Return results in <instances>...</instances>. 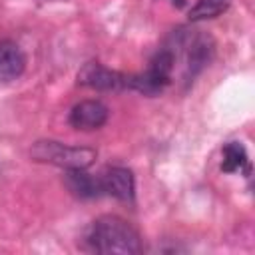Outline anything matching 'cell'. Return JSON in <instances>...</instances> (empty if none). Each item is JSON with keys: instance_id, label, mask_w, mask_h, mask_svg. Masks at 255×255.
Masks as SVG:
<instances>
[{"instance_id": "obj_4", "label": "cell", "mask_w": 255, "mask_h": 255, "mask_svg": "<svg viewBox=\"0 0 255 255\" xmlns=\"http://www.w3.org/2000/svg\"><path fill=\"white\" fill-rule=\"evenodd\" d=\"M173 38L177 40V44L181 48H185V82H191L211 60L213 54V44L209 40V36L203 34H191L185 30H177L173 34Z\"/></svg>"}, {"instance_id": "obj_5", "label": "cell", "mask_w": 255, "mask_h": 255, "mask_svg": "<svg viewBox=\"0 0 255 255\" xmlns=\"http://www.w3.org/2000/svg\"><path fill=\"white\" fill-rule=\"evenodd\" d=\"M78 84L92 90H100V92L128 90V74L110 70L100 62H88L78 72Z\"/></svg>"}, {"instance_id": "obj_8", "label": "cell", "mask_w": 255, "mask_h": 255, "mask_svg": "<svg viewBox=\"0 0 255 255\" xmlns=\"http://www.w3.org/2000/svg\"><path fill=\"white\" fill-rule=\"evenodd\" d=\"M26 56L12 40L0 42V82H12L24 74Z\"/></svg>"}, {"instance_id": "obj_7", "label": "cell", "mask_w": 255, "mask_h": 255, "mask_svg": "<svg viewBox=\"0 0 255 255\" xmlns=\"http://www.w3.org/2000/svg\"><path fill=\"white\" fill-rule=\"evenodd\" d=\"M100 179H102L104 193H108L120 201H133L135 181H133V173L128 167H120V165L110 167V169H106V173Z\"/></svg>"}, {"instance_id": "obj_11", "label": "cell", "mask_w": 255, "mask_h": 255, "mask_svg": "<svg viewBox=\"0 0 255 255\" xmlns=\"http://www.w3.org/2000/svg\"><path fill=\"white\" fill-rule=\"evenodd\" d=\"M231 0H197L195 6L189 10V20L197 22V20H207V18H215L219 14H223L229 8Z\"/></svg>"}, {"instance_id": "obj_1", "label": "cell", "mask_w": 255, "mask_h": 255, "mask_svg": "<svg viewBox=\"0 0 255 255\" xmlns=\"http://www.w3.org/2000/svg\"><path fill=\"white\" fill-rule=\"evenodd\" d=\"M86 247L96 253L131 255L141 251V239L126 219L118 215H102L90 225L86 233Z\"/></svg>"}, {"instance_id": "obj_9", "label": "cell", "mask_w": 255, "mask_h": 255, "mask_svg": "<svg viewBox=\"0 0 255 255\" xmlns=\"http://www.w3.org/2000/svg\"><path fill=\"white\" fill-rule=\"evenodd\" d=\"M64 183L80 199H96L104 195L102 179L86 173V169H66Z\"/></svg>"}, {"instance_id": "obj_3", "label": "cell", "mask_w": 255, "mask_h": 255, "mask_svg": "<svg viewBox=\"0 0 255 255\" xmlns=\"http://www.w3.org/2000/svg\"><path fill=\"white\" fill-rule=\"evenodd\" d=\"M173 68H175V54L171 52V48H161L151 58L145 72L128 74V90H135L143 96H157L169 86Z\"/></svg>"}, {"instance_id": "obj_12", "label": "cell", "mask_w": 255, "mask_h": 255, "mask_svg": "<svg viewBox=\"0 0 255 255\" xmlns=\"http://www.w3.org/2000/svg\"><path fill=\"white\" fill-rule=\"evenodd\" d=\"M171 4H173V6H177V8H181V6L185 4V0H171Z\"/></svg>"}, {"instance_id": "obj_2", "label": "cell", "mask_w": 255, "mask_h": 255, "mask_svg": "<svg viewBox=\"0 0 255 255\" xmlns=\"http://www.w3.org/2000/svg\"><path fill=\"white\" fill-rule=\"evenodd\" d=\"M32 159L52 163L64 169H86L96 159V149L92 147H80V145H66L54 139H42L36 141L30 149Z\"/></svg>"}, {"instance_id": "obj_10", "label": "cell", "mask_w": 255, "mask_h": 255, "mask_svg": "<svg viewBox=\"0 0 255 255\" xmlns=\"http://www.w3.org/2000/svg\"><path fill=\"white\" fill-rule=\"evenodd\" d=\"M221 171L225 173H235V171H245L247 175L251 173V163H249V155L243 143L239 141H229L223 145L221 149Z\"/></svg>"}, {"instance_id": "obj_6", "label": "cell", "mask_w": 255, "mask_h": 255, "mask_svg": "<svg viewBox=\"0 0 255 255\" xmlns=\"http://www.w3.org/2000/svg\"><path fill=\"white\" fill-rule=\"evenodd\" d=\"M110 110L104 102L100 100H84L80 104H76L70 110L68 122L72 128L82 129V131H92V129H100L106 122H108Z\"/></svg>"}]
</instances>
